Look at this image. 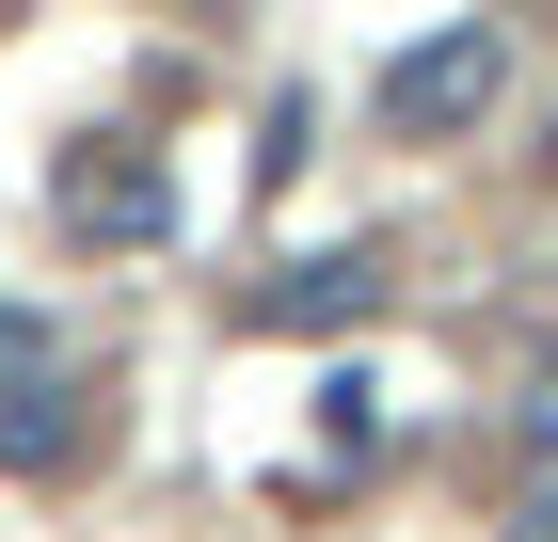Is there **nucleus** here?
Segmentation results:
<instances>
[{"mask_svg":"<svg viewBox=\"0 0 558 542\" xmlns=\"http://www.w3.org/2000/svg\"><path fill=\"white\" fill-rule=\"evenodd\" d=\"M48 224L81 255H160L175 240V160L129 144V128H81V144H48Z\"/></svg>","mask_w":558,"mask_h":542,"instance_id":"f257e3e1","label":"nucleus"},{"mask_svg":"<svg viewBox=\"0 0 558 542\" xmlns=\"http://www.w3.org/2000/svg\"><path fill=\"white\" fill-rule=\"evenodd\" d=\"M33 383H64V320L48 303H0V399H33Z\"/></svg>","mask_w":558,"mask_h":542,"instance_id":"20e7f679","label":"nucleus"},{"mask_svg":"<svg viewBox=\"0 0 558 542\" xmlns=\"http://www.w3.org/2000/svg\"><path fill=\"white\" fill-rule=\"evenodd\" d=\"M303 144H319V112H303V96H271V112H256V176H271V192L303 176Z\"/></svg>","mask_w":558,"mask_h":542,"instance_id":"39448f33","label":"nucleus"},{"mask_svg":"<svg viewBox=\"0 0 558 542\" xmlns=\"http://www.w3.org/2000/svg\"><path fill=\"white\" fill-rule=\"evenodd\" d=\"M511 542H558V462H543V495L511 510Z\"/></svg>","mask_w":558,"mask_h":542,"instance_id":"0eeeda50","label":"nucleus"},{"mask_svg":"<svg viewBox=\"0 0 558 542\" xmlns=\"http://www.w3.org/2000/svg\"><path fill=\"white\" fill-rule=\"evenodd\" d=\"M367 303H384V255H319V272L256 288V320H271V335H336V320H367Z\"/></svg>","mask_w":558,"mask_h":542,"instance_id":"7ed1b4c3","label":"nucleus"},{"mask_svg":"<svg viewBox=\"0 0 558 542\" xmlns=\"http://www.w3.org/2000/svg\"><path fill=\"white\" fill-rule=\"evenodd\" d=\"M495 96H511V48L478 33V16H447V33H415L384 64V128H399V144H463Z\"/></svg>","mask_w":558,"mask_h":542,"instance_id":"f03ea898","label":"nucleus"},{"mask_svg":"<svg viewBox=\"0 0 558 542\" xmlns=\"http://www.w3.org/2000/svg\"><path fill=\"white\" fill-rule=\"evenodd\" d=\"M526 447H543V462H558V368H543V383H526Z\"/></svg>","mask_w":558,"mask_h":542,"instance_id":"423d86ee","label":"nucleus"}]
</instances>
